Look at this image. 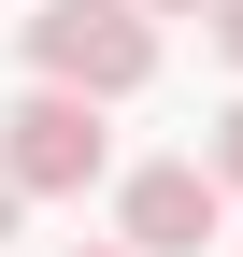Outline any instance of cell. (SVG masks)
Wrapping results in <instances>:
<instances>
[{
    "instance_id": "1",
    "label": "cell",
    "mask_w": 243,
    "mask_h": 257,
    "mask_svg": "<svg viewBox=\"0 0 243 257\" xmlns=\"http://www.w3.org/2000/svg\"><path fill=\"white\" fill-rule=\"evenodd\" d=\"M29 72L72 100H129V86H158V15L143 0H29Z\"/></svg>"
},
{
    "instance_id": "2",
    "label": "cell",
    "mask_w": 243,
    "mask_h": 257,
    "mask_svg": "<svg viewBox=\"0 0 243 257\" xmlns=\"http://www.w3.org/2000/svg\"><path fill=\"white\" fill-rule=\"evenodd\" d=\"M100 100H72V86H29L15 114H0V172H15V200H72V186H100Z\"/></svg>"
},
{
    "instance_id": "3",
    "label": "cell",
    "mask_w": 243,
    "mask_h": 257,
    "mask_svg": "<svg viewBox=\"0 0 243 257\" xmlns=\"http://www.w3.org/2000/svg\"><path fill=\"white\" fill-rule=\"evenodd\" d=\"M215 214H229V186L200 172V157H143V172L114 186V243H129V257H200Z\"/></svg>"
},
{
    "instance_id": "4",
    "label": "cell",
    "mask_w": 243,
    "mask_h": 257,
    "mask_svg": "<svg viewBox=\"0 0 243 257\" xmlns=\"http://www.w3.org/2000/svg\"><path fill=\"white\" fill-rule=\"evenodd\" d=\"M200 172H215V186H243V100L215 114V143H200Z\"/></svg>"
},
{
    "instance_id": "5",
    "label": "cell",
    "mask_w": 243,
    "mask_h": 257,
    "mask_svg": "<svg viewBox=\"0 0 243 257\" xmlns=\"http://www.w3.org/2000/svg\"><path fill=\"white\" fill-rule=\"evenodd\" d=\"M200 29H215V57L243 72V0H200Z\"/></svg>"
},
{
    "instance_id": "6",
    "label": "cell",
    "mask_w": 243,
    "mask_h": 257,
    "mask_svg": "<svg viewBox=\"0 0 243 257\" xmlns=\"http://www.w3.org/2000/svg\"><path fill=\"white\" fill-rule=\"evenodd\" d=\"M57 257H129V243H57Z\"/></svg>"
},
{
    "instance_id": "7",
    "label": "cell",
    "mask_w": 243,
    "mask_h": 257,
    "mask_svg": "<svg viewBox=\"0 0 243 257\" xmlns=\"http://www.w3.org/2000/svg\"><path fill=\"white\" fill-rule=\"evenodd\" d=\"M143 15H200V0H143Z\"/></svg>"
},
{
    "instance_id": "8",
    "label": "cell",
    "mask_w": 243,
    "mask_h": 257,
    "mask_svg": "<svg viewBox=\"0 0 243 257\" xmlns=\"http://www.w3.org/2000/svg\"><path fill=\"white\" fill-rule=\"evenodd\" d=\"M0 229H15V172H0Z\"/></svg>"
}]
</instances>
